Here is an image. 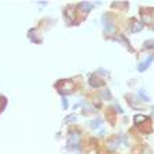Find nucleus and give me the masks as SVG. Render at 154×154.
Returning a JSON list of instances; mask_svg holds the SVG:
<instances>
[{"instance_id": "1", "label": "nucleus", "mask_w": 154, "mask_h": 154, "mask_svg": "<svg viewBox=\"0 0 154 154\" xmlns=\"http://www.w3.org/2000/svg\"><path fill=\"white\" fill-rule=\"evenodd\" d=\"M151 60H153V57H149V59H147V62H146V63H144V65H140V66H139V69H140V70H144V69H146V67L149 66V63H150V62H151Z\"/></svg>"}]
</instances>
